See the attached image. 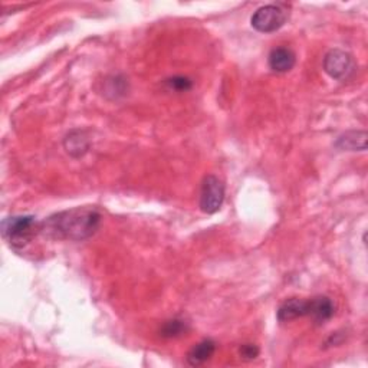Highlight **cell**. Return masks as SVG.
<instances>
[{"label":"cell","mask_w":368,"mask_h":368,"mask_svg":"<svg viewBox=\"0 0 368 368\" xmlns=\"http://www.w3.org/2000/svg\"><path fill=\"white\" fill-rule=\"evenodd\" d=\"M101 213L94 207H75L41 222V235L53 240L81 242L89 239L101 226Z\"/></svg>","instance_id":"obj_1"},{"label":"cell","mask_w":368,"mask_h":368,"mask_svg":"<svg viewBox=\"0 0 368 368\" xmlns=\"http://www.w3.org/2000/svg\"><path fill=\"white\" fill-rule=\"evenodd\" d=\"M37 234H41V223L32 215L10 216L2 223L3 239L13 249L26 247Z\"/></svg>","instance_id":"obj_2"},{"label":"cell","mask_w":368,"mask_h":368,"mask_svg":"<svg viewBox=\"0 0 368 368\" xmlns=\"http://www.w3.org/2000/svg\"><path fill=\"white\" fill-rule=\"evenodd\" d=\"M289 12L283 5H266L250 17V24L258 32L272 33L279 30L288 21Z\"/></svg>","instance_id":"obj_3"},{"label":"cell","mask_w":368,"mask_h":368,"mask_svg":"<svg viewBox=\"0 0 368 368\" xmlns=\"http://www.w3.org/2000/svg\"><path fill=\"white\" fill-rule=\"evenodd\" d=\"M324 71L337 81H347L354 75L357 65L354 58L341 49H331L324 56Z\"/></svg>","instance_id":"obj_4"},{"label":"cell","mask_w":368,"mask_h":368,"mask_svg":"<svg viewBox=\"0 0 368 368\" xmlns=\"http://www.w3.org/2000/svg\"><path fill=\"white\" fill-rule=\"evenodd\" d=\"M226 189L225 183L218 176H206L202 183L200 190V209L207 215H215L218 213L225 202Z\"/></svg>","instance_id":"obj_5"},{"label":"cell","mask_w":368,"mask_h":368,"mask_svg":"<svg viewBox=\"0 0 368 368\" xmlns=\"http://www.w3.org/2000/svg\"><path fill=\"white\" fill-rule=\"evenodd\" d=\"M309 308H308V317H311L313 321L318 325L325 324L326 321L331 319L335 314V305L331 298L328 297H315L308 299Z\"/></svg>","instance_id":"obj_6"},{"label":"cell","mask_w":368,"mask_h":368,"mask_svg":"<svg viewBox=\"0 0 368 368\" xmlns=\"http://www.w3.org/2000/svg\"><path fill=\"white\" fill-rule=\"evenodd\" d=\"M269 68L277 73H286L289 71H292L295 64H297V55L294 51H290L289 48L279 46L270 51L269 58Z\"/></svg>","instance_id":"obj_7"},{"label":"cell","mask_w":368,"mask_h":368,"mask_svg":"<svg viewBox=\"0 0 368 368\" xmlns=\"http://www.w3.org/2000/svg\"><path fill=\"white\" fill-rule=\"evenodd\" d=\"M308 308L309 302L308 299H299V298H290L286 299L279 308H278V319L281 322H290L298 318L308 317Z\"/></svg>","instance_id":"obj_8"},{"label":"cell","mask_w":368,"mask_h":368,"mask_svg":"<svg viewBox=\"0 0 368 368\" xmlns=\"http://www.w3.org/2000/svg\"><path fill=\"white\" fill-rule=\"evenodd\" d=\"M89 146L91 143H89L88 134L82 130L71 131L64 140L65 151L75 159H80L84 156V154H87L89 150Z\"/></svg>","instance_id":"obj_9"},{"label":"cell","mask_w":368,"mask_h":368,"mask_svg":"<svg viewBox=\"0 0 368 368\" xmlns=\"http://www.w3.org/2000/svg\"><path fill=\"white\" fill-rule=\"evenodd\" d=\"M215 353H216V342L210 338H206V340L200 341L199 344H196L189 351L187 362L191 367L203 365L211 360V357L215 356Z\"/></svg>","instance_id":"obj_10"},{"label":"cell","mask_w":368,"mask_h":368,"mask_svg":"<svg viewBox=\"0 0 368 368\" xmlns=\"http://www.w3.org/2000/svg\"><path fill=\"white\" fill-rule=\"evenodd\" d=\"M335 146L344 151H365L367 150V132L365 131H348L341 135Z\"/></svg>","instance_id":"obj_11"},{"label":"cell","mask_w":368,"mask_h":368,"mask_svg":"<svg viewBox=\"0 0 368 368\" xmlns=\"http://www.w3.org/2000/svg\"><path fill=\"white\" fill-rule=\"evenodd\" d=\"M187 324L183 319H170L167 321L161 329H160V335L163 338H177L183 334L187 333Z\"/></svg>","instance_id":"obj_12"},{"label":"cell","mask_w":368,"mask_h":368,"mask_svg":"<svg viewBox=\"0 0 368 368\" xmlns=\"http://www.w3.org/2000/svg\"><path fill=\"white\" fill-rule=\"evenodd\" d=\"M167 87L173 91L176 92H187L193 88V82L190 78H187V76H182V75H177V76H173V78H168L166 81Z\"/></svg>","instance_id":"obj_13"},{"label":"cell","mask_w":368,"mask_h":368,"mask_svg":"<svg viewBox=\"0 0 368 368\" xmlns=\"http://www.w3.org/2000/svg\"><path fill=\"white\" fill-rule=\"evenodd\" d=\"M239 354L245 361H254L259 356V348L255 344H243L239 348Z\"/></svg>","instance_id":"obj_14"}]
</instances>
